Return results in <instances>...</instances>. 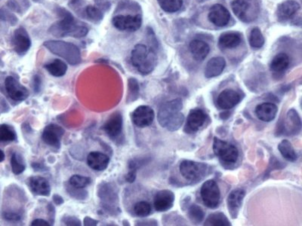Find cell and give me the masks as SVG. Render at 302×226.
<instances>
[{"mask_svg": "<svg viewBox=\"0 0 302 226\" xmlns=\"http://www.w3.org/2000/svg\"><path fill=\"white\" fill-rule=\"evenodd\" d=\"M226 67V61L222 56H215L206 64L204 75L206 78H215L223 73Z\"/></svg>", "mask_w": 302, "mask_h": 226, "instance_id": "22", "label": "cell"}, {"mask_svg": "<svg viewBox=\"0 0 302 226\" xmlns=\"http://www.w3.org/2000/svg\"><path fill=\"white\" fill-rule=\"evenodd\" d=\"M162 10L168 13L178 12L183 6V0H157Z\"/></svg>", "mask_w": 302, "mask_h": 226, "instance_id": "33", "label": "cell"}, {"mask_svg": "<svg viewBox=\"0 0 302 226\" xmlns=\"http://www.w3.org/2000/svg\"><path fill=\"white\" fill-rule=\"evenodd\" d=\"M182 108V100L180 98L162 104L157 115L159 125L171 132L179 130L184 122V116L181 112Z\"/></svg>", "mask_w": 302, "mask_h": 226, "instance_id": "2", "label": "cell"}, {"mask_svg": "<svg viewBox=\"0 0 302 226\" xmlns=\"http://www.w3.org/2000/svg\"><path fill=\"white\" fill-rule=\"evenodd\" d=\"M53 202L57 205H62L65 202L62 196L59 195V194H54L53 195Z\"/></svg>", "mask_w": 302, "mask_h": 226, "instance_id": "51", "label": "cell"}, {"mask_svg": "<svg viewBox=\"0 0 302 226\" xmlns=\"http://www.w3.org/2000/svg\"><path fill=\"white\" fill-rule=\"evenodd\" d=\"M30 188L34 194L39 196L50 195L51 193V186L49 182L40 176H35L31 177L28 180Z\"/></svg>", "mask_w": 302, "mask_h": 226, "instance_id": "21", "label": "cell"}, {"mask_svg": "<svg viewBox=\"0 0 302 226\" xmlns=\"http://www.w3.org/2000/svg\"><path fill=\"white\" fill-rule=\"evenodd\" d=\"M86 15L88 19L93 23H98L101 22L104 18V15L101 9H98L96 6H88L86 8Z\"/></svg>", "mask_w": 302, "mask_h": 226, "instance_id": "39", "label": "cell"}, {"mask_svg": "<svg viewBox=\"0 0 302 226\" xmlns=\"http://www.w3.org/2000/svg\"><path fill=\"white\" fill-rule=\"evenodd\" d=\"M131 62L141 74L146 75L154 70L157 64V56L153 48L138 44L131 51Z\"/></svg>", "mask_w": 302, "mask_h": 226, "instance_id": "3", "label": "cell"}, {"mask_svg": "<svg viewBox=\"0 0 302 226\" xmlns=\"http://www.w3.org/2000/svg\"><path fill=\"white\" fill-rule=\"evenodd\" d=\"M299 3L295 0H286L283 2L277 9V18L281 22H285L292 18L299 11Z\"/></svg>", "mask_w": 302, "mask_h": 226, "instance_id": "17", "label": "cell"}, {"mask_svg": "<svg viewBox=\"0 0 302 226\" xmlns=\"http://www.w3.org/2000/svg\"><path fill=\"white\" fill-rule=\"evenodd\" d=\"M17 139L16 132L12 126L8 125H0V141L12 142Z\"/></svg>", "mask_w": 302, "mask_h": 226, "instance_id": "36", "label": "cell"}, {"mask_svg": "<svg viewBox=\"0 0 302 226\" xmlns=\"http://www.w3.org/2000/svg\"><path fill=\"white\" fill-rule=\"evenodd\" d=\"M42 80L38 75H35L33 78V89L36 93H39L41 90Z\"/></svg>", "mask_w": 302, "mask_h": 226, "instance_id": "45", "label": "cell"}, {"mask_svg": "<svg viewBox=\"0 0 302 226\" xmlns=\"http://www.w3.org/2000/svg\"><path fill=\"white\" fill-rule=\"evenodd\" d=\"M113 25L120 31L135 32L142 24L141 15H117L112 20Z\"/></svg>", "mask_w": 302, "mask_h": 226, "instance_id": "8", "label": "cell"}, {"mask_svg": "<svg viewBox=\"0 0 302 226\" xmlns=\"http://www.w3.org/2000/svg\"><path fill=\"white\" fill-rule=\"evenodd\" d=\"M123 116L120 112L113 113L104 125L102 129L107 133L109 137L114 139L117 138L123 132Z\"/></svg>", "mask_w": 302, "mask_h": 226, "instance_id": "13", "label": "cell"}, {"mask_svg": "<svg viewBox=\"0 0 302 226\" xmlns=\"http://www.w3.org/2000/svg\"><path fill=\"white\" fill-rule=\"evenodd\" d=\"M204 225L207 226H230L231 225L229 219L223 213L216 212L208 216L205 221Z\"/></svg>", "mask_w": 302, "mask_h": 226, "instance_id": "32", "label": "cell"}, {"mask_svg": "<svg viewBox=\"0 0 302 226\" xmlns=\"http://www.w3.org/2000/svg\"><path fill=\"white\" fill-rule=\"evenodd\" d=\"M199 1L202 2V1H205V0H199Z\"/></svg>", "mask_w": 302, "mask_h": 226, "instance_id": "55", "label": "cell"}, {"mask_svg": "<svg viewBox=\"0 0 302 226\" xmlns=\"http://www.w3.org/2000/svg\"><path fill=\"white\" fill-rule=\"evenodd\" d=\"M231 9L234 15L239 20L243 22H248L249 18L247 13L250 9V5L245 0H233L231 3Z\"/></svg>", "mask_w": 302, "mask_h": 226, "instance_id": "28", "label": "cell"}, {"mask_svg": "<svg viewBox=\"0 0 302 226\" xmlns=\"http://www.w3.org/2000/svg\"><path fill=\"white\" fill-rule=\"evenodd\" d=\"M278 150L281 152L282 156L290 162H295L298 160V154L295 152L293 146L288 139H283L279 145H278Z\"/></svg>", "mask_w": 302, "mask_h": 226, "instance_id": "30", "label": "cell"}, {"mask_svg": "<svg viewBox=\"0 0 302 226\" xmlns=\"http://www.w3.org/2000/svg\"><path fill=\"white\" fill-rule=\"evenodd\" d=\"M109 158L100 152H92L87 157V164L94 171H103L109 165Z\"/></svg>", "mask_w": 302, "mask_h": 226, "instance_id": "24", "label": "cell"}, {"mask_svg": "<svg viewBox=\"0 0 302 226\" xmlns=\"http://www.w3.org/2000/svg\"><path fill=\"white\" fill-rule=\"evenodd\" d=\"M83 4H84V0H70L69 6L76 12L78 9L83 6Z\"/></svg>", "mask_w": 302, "mask_h": 226, "instance_id": "48", "label": "cell"}, {"mask_svg": "<svg viewBox=\"0 0 302 226\" xmlns=\"http://www.w3.org/2000/svg\"><path fill=\"white\" fill-rule=\"evenodd\" d=\"M242 97L237 91L233 89H225L221 92L217 98V106L223 110L233 109L241 101Z\"/></svg>", "mask_w": 302, "mask_h": 226, "instance_id": "11", "label": "cell"}, {"mask_svg": "<svg viewBox=\"0 0 302 226\" xmlns=\"http://www.w3.org/2000/svg\"><path fill=\"white\" fill-rule=\"evenodd\" d=\"M289 64H290L289 56L285 53H279L273 56L270 62V68L275 73H281L289 67Z\"/></svg>", "mask_w": 302, "mask_h": 226, "instance_id": "29", "label": "cell"}, {"mask_svg": "<svg viewBox=\"0 0 302 226\" xmlns=\"http://www.w3.org/2000/svg\"><path fill=\"white\" fill-rule=\"evenodd\" d=\"M0 20L8 22L12 26H15L18 23V18L9 11L5 9H0Z\"/></svg>", "mask_w": 302, "mask_h": 226, "instance_id": "42", "label": "cell"}, {"mask_svg": "<svg viewBox=\"0 0 302 226\" xmlns=\"http://www.w3.org/2000/svg\"><path fill=\"white\" fill-rule=\"evenodd\" d=\"M5 88L8 95L15 101H23L28 98L29 92L26 87L12 76H8L5 80Z\"/></svg>", "mask_w": 302, "mask_h": 226, "instance_id": "10", "label": "cell"}, {"mask_svg": "<svg viewBox=\"0 0 302 226\" xmlns=\"http://www.w3.org/2000/svg\"><path fill=\"white\" fill-rule=\"evenodd\" d=\"M200 196L205 206L208 208L215 209L218 207L221 191L215 180H207L203 183L200 189Z\"/></svg>", "mask_w": 302, "mask_h": 226, "instance_id": "7", "label": "cell"}, {"mask_svg": "<svg viewBox=\"0 0 302 226\" xmlns=\"http://www.w3.org/2000/svg\"><path fill=\"white\" fill-rule=\"evenodd\" d=\"M98 196L102 201L106 210H114L115 209V204L118 201V196L115 191V188L111 183L101 184L98 191Z\"/></svg>", "mask_w": 302, "mask_h": 226, "instance_id": "18", "label": "cell"}, {"mask_svg": "<svg viewBox=\"0 0 302 226\" xmlns=\"http://www.w3.org/2000/svg\"><path fill=\"white\" fill-rule=\"evenodd\" d=\"M44 47L52 54L61 56L71 65H77L82 61L79 48L74 44L59 40H48L43 43Z\"/></svg>", "mask_w": 302, "mask_h": 226, "instance_id": "4", "label": "cell"}, {"mask_svg": "<svg viewBox=\"0 0 302 226\" xmlns=\"http://www.w3.org/2000/svg\"><path fill=\"white\" fill-rule=\"evenodd\" d=\"M0 66H3V62H2L1 58H0Z\"/></svg>", "mask_w": 302, "mask_h": 226, "instance_id": "54", "label": "cell"}, {"mask_svg": "<svg viewBox=\"0 0 302 226\" xmlns=\"http://www.w3.org/2000/svg\"><path fill=\"white\" fill-rule=\"evenodd\" d=\"M249 41H250V46L256 49L261 48L265 42L264 36L259 27H255L252 30Z\"/></svg>", "mask_w": 302, "mask_h": 226, "instance_id": "34", "label": "cell"}, {"mask_svg": "<svg viewBox=\"0 0 302 226\" xmlns=\"http://www.w3.org/2000/svg\"><path fill=\"white\" fill-rule=\"evenodd\" d=\"M179 171L185 180L193 183H197L206 177L208 171V165L203 163L184 160L180 164Z\"/></svg>", "mask_w": 302, "mask_h": 226, "instance_id": "5", "label": "cell"}, {"mask_svg": "<svg viewBox=\"0 0 302 226\" xmlns=\"http://www.w3.org/2000/svg\"><path fill=\"white\" fill-rule=\"evenodd\" d=\"M190 51L196 61H203L209 54L210 47L204 41L195 39L190 42Z\"/></svg>", "mask_w": 302, "mask_h": 226, "instance_id": "26", "label": "cell"}, {"mask_svg": "<svg viewBox=\"0 0 302 226\" xmlns=\"http://www.w3.org/2000/svg\"><path fill=\"white\" fill-rule=\"evenodd\" d=\"M62 222L67 225L80 226L82 225V222L75 216H64Z\"/></svg>", "mask_w": 302, "mask_h": 226, "instance_id": "44", "label": "cell"}, {"mask_svg": "<svg viewBox=\"0 0 302 226\" xmlns=\"http://www.w3.org/2000/svg\"><path fill=\"white\" fill-rule=\"evenodd\" d=\"M14 49L18 54H23L30 49L31 40L26 30L23 27L18 28L15 31L12 39Z\"/></svg>", "mask_w": 302, "mask_h": 226, "instance_id": "19", "label": "cell"}, {"mask_svg": "<svg viewBox=\"0 0 302 226\" xmlns=\"http://www.w3.org/2000/svg\"><path fill=\"white\" fill-rule=\"evenodd\" d=\"M242 38L237 32H227L222 34L219 38V46L223 49H233L240 45Z\"/></svg>", "mask_w": 302, "mask_h": 226, "instance_id": "27", "label": "cell"}, {"mask_svg": "<svg viewBox=\"0 0 302 226\" xmlns=\"http://www.w3.org/2000/svg\"><path fill=\"white\" fill-rule=\"evenodd\" d=\"M56 12L62 19L50 26L48 29L50 34L56 37L73 38H82L87 35L89 33L88 28L82 25H78L75 22L72 14L67 9L59 7Z\"/></svg>", "mask_w": 302, "mask_h": 226, "instance_id": "1", "label": "cell"}, {"mask_svg": "<svg viewBox=\"0 0 302 226\" xmlns=\"http://www.w3.org/2000/svg\"><path fill=\"white\" fill-rule=\"evenodd\" d=\"M33 1H34V3H43V0H33Z\"/></svg>", "mask_w": 302, "mask_h": 226, "instance_id": "53", "label": "cell"}, {"mask_svg": "<svg viewBox=\"0 0 302 226\" xmlns=\"http://www.w3.org/2000/svg\"><path fill=\"white\" fill-rule=\"evenodd\" d=\"M213 152L221 161L226 164H234L239 157V151L235 146L217 137L214 139Z\"/></svg>", "mask_w": 302, "mask_h": 226, "instance_id": "6", "label": "cell"}, {"mask_svg": "<svg viewBox=\"0 0 302 226\" xmlns=\"http://www.w3.org/2000/svg\"><path fill=\"white\" fill-rule=\"evenodd\" d=\"M139 84L137 79L134 78H129L128 80V103L135 101L139 96Z\"/></svg>", "mask_w": 302, "mask_h": 226, "instance_id": "35", "label": "cell"}, {"mask_svg": "<svg viewBox=\"0 0 302 226\" xmlns=\"http://www.w3.org/2000/svg\"><path fill=\"white\" fill-rule=\"evenodd\" d=\"M7 6H9V8H10V9H12V11H14V12L21 13V6H20V5L18 4V3L16 1V0H9L7 3Z\"/></svg>", "mask_w": 302, "mask_h": 226, "instance_id": "47", "label": "cell"}, {"mask_svg": "<svg viewBox=\"0 0 302 226\" xmlns=\"http://www.w3.org/2000/svg\"><path fill=\"white\" fill-rule=\"evenodd\" d=\"M151 206L148 202L142 201L138 202L134 206V213L139 217L144 218L149 216L151 213Z\"/></svg>", "mask_w": 302, "mask_h": 226, "instance_id": "41", "label": "cell"}, {"mask_svg": "<svg viewBox=\"0 0 302 226\" xmlns=\"http://www.w3.org/2000/svg\"><path fill=\"white\" fill-rule=\"evenodd\" d=\"M68 188H67V191L70 195L73 196L75 199H84L87 197V191H84V188H76L72 187L69 185Z\"/></svg>", "mask_w": 302, "mask_h": 226, "instance_id": "43", "label": "cell"}, {"mask_svg": "<svg viewBox=\"0 0 302 226\" xmlns=\"http://www.w3.org/2000/svg\"><path fill=\"white\" fill-rule=\"evenodd\" d=\"M11 166H12V172L15 175H20L25 171L24 163L19 154L15 152L11 158Z\"/></svg>", "mask_w": 302, "mask_h": 226, "instance_id": "40", "label": "cell"}, {"mask_svg": "<svg viewBox=\"0 0 302 226\" xmlns=\"http://www.w3.org/2000/svg\"><path fill=\"white\" fill-rule=\"evenodd\" d=\"M255 112L259 120L270 122L274 120L276 118L278 107L273 103H262L256 106Z\"/></svg>", "mask_w": 302, "mask_h": 226, "instance_id": "23", "label": "cell"}, {"mask_svg": "<svg viewBox=\"0 0 302 226\" xmlns=\"http://www.w3.org/2000/svg\"><path fill=\"white\" fill-rule=\"evenodd\" d=\"M208 115L203 109L196 108L189 112L186 122L185 129L189 133L197 132L206 123Z\"/></svg>", "mask_w": 302, "mask_h": 226, "instance_id": "14", "label": "cell"}, {"mask_svg": "<svg viewBox=\"0 0 302 226\" xmlns=\"http://www.w3.org/2000/svg\"><path fill=\"white\" fill-rule=\"evenodd\" d=\"M31 225L33 226H50L49 222L44 220L43 219H36L33 221Z\"/></svg>", "mask_w": 302, "mask_h": 226, "instance_id": "49", "label": "cell"}, {"mask_svg": "<svg viewBox=\"0 0 302 226\" xmlns=\"http://www.w3.org/2000/svg\"><path fill=\"white\" fill-rule=\"evenodd\" d=\"M155 119V112L148 106H140L131 113V121L139 128H146L153 124Z\"/></svg>", "mask_w": 302, "mask_h": 226, "instance_id": "9", "label": "cell"}, {"mask_svg": "<svg viewBox=\"0 0 302 226\" xmlns=\"http://www.w3.org/2000/svg\"><path fill=\"white\" fill-rule=\"evenodd\" d=\"M188 216L193 223L198 224L203 220L205 217V213L203 209L198 205H192L188 209Z\"/></svg>", "mask_w": 302, "mask_h": 226, "instance_id": "37", "label": "cell"}, {"mask_svg": "<svg viewBox=\"0 0 302 226\" xmlns=\"http://www.w3.org/2000/svg\"><path fill=\"white\" fill-rule=\"evenodd\" d=\"M5 153L4 152H3V150H0V162H2V161H4L5 160Z\"/></svg>", "mask_w": 302, "mask_h": 226, "instance_id": "52", "label": "cell"}, {"mask_svg": "<svg viewBox=\"0 0 302 226\" xmlns=\"http://www.w3.org/2000/svg\"><path fill=\"white\" fill-rule=\"evenodd\" d=\"M284 127L288 135H296L301 131V118L295 109H292L288 112Z\"/></svg>", "mask_w": 302, "mask_h": 226, "instance_id": "25", "label": "cell"}, {"mask_svg": "<svg viewBox=\"0 0 302 226\" xmlns=\"http://www.w3.org/2000/svg\"><path fill=\"white\" fill-rule=\"evenodd\" d=\"M208 18L211 23L219 27H222L229 23L231 14L225 6L221 4H215L209 9Z\"/></svg>", "mask_w": 302, "mask_h": 226, "instance_id": "15", "label": "cell"}, {"mask_svg": "<svg viewBox=\"0 0 302 226\" xmlns=\"http://www.w3.org/2000/svg\"><path fill=\"white\" fill-rule=\"evenodd\" d=\"M69 185L76 188H84L92 183L90 177L81 175H73L70 177L68 181Z\"/></svg>", "mask_w": 302, "mask_h": 226, "instance_id": "38", "label": "cell"}, {"mask_svg": "<svg viewBox=\"0 0 302 226\" xmlns=\"http://www.w3.org/2000/svg\"><path fill=\"white\" fill-rule=\"evenodd\" d=\"M45 69L50 75L54 77L64 76L67 73V66L64 61L61 60H54L53 62L45 64Z\"/></svg>", "mask_w": 302, "mask_h": 226, "instance_id": "31", "label": "cell"}, {"mask_svg": "<svg viewBox=\"0 0 302 226\" xmlns=\"http://www.w3.org/2000/svg\"><path fill=\"white\" fill-rule=\"evenodd\" d=\"M245 195V190L242 188H236L233 190L228 195V200H227L228 209L233 219L237 217Z\"/></svg>", "mask_w": 302, "mask_h": 226, "instance_id": "20", "label": "cell"}, {"mask_svg": "<svg viewBox=\"0 0 302 226\" xmlns=\"http://www.w3.org/2000/svg\"><path fill=\"white\" fill-rule=\"evenodd\" d=\"M65 134V130L56 124H50L47 125L43 133V140L45 144L53 147L59 148L61 145V139Z\"/></svg>", "mask_w": 302, "mask_h": 226, "instance_id": "12", "label": "cell"}, {"mask_svg": "<svg viewBox=\"0 0 302 226\" xmlns=\"http://www.w3.org/2000/svg\"><path fill=\"white\" fill-rule=\"evenodd\" d=\"M84 225H97V224L98 223V221L95 220V219H92L91 217H89V216H87V217L84 219Z\"/></svg>", "mask_w": 302, "mask_h": 226, "instance_id": "50", "label": "cell"}, {"mask_svg": "<svg viewBox=\"0 0 302 226\" xmlns=\"http://www.w3.org/2000/svg\"><path fill=\"white\" fill-rule=\"evenodd\" d=\"M3 217L9 221H18L21 219V216L14 212L6 211L3 213Z\"/></svg>", "mask_w": 302, "mask_h": 226, "instance_id": "46", "label": "cell"}, {"mask_svg": "<svg viewBox=\"0 0 302 226\" xmlns=\"http://www.w3.org/2000/svg\"><path fill=\"white\" fill-rule=\"evenodd\" d=\"M175 194L168 189L161 190L156 193L153 200L155 210L158 212H166L173 207Z\"/></svg>", "mask_w": 302, "mask_h": 226, "instance_id": "16", "label": "cell"}]
</instances>
